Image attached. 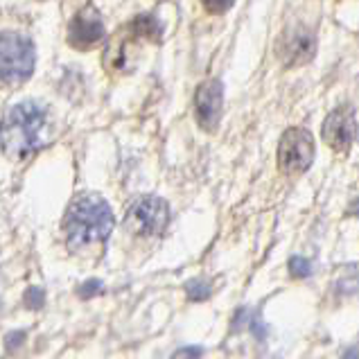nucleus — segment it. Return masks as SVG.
I'll return each mask as SVG.
<instances>
[{"label": "nucleus", "instance_id": "obj_1", "mask_svg": "<svg viewBox=\"0 0 359 359\" xmlns=\"http://www.w3.org/2000/svg\"><path fill=\"white\" fill-rule=\"evenodd\" d=\"M46 111L36 102H20L0 122V147L9 158H27L43 147Z\"/></svg>", "mask_w": 359, "mask_h": 359}, {"label": "nucleus", "instance_id": "obj_2", "mask_svg": "<svg viewBox=\"0 0 359 359\" xmlns=\"http://www.w3.org/2000/svg\"><path fill=\"white\" fill-rule=\"evenodd\" d=\"M114 212L100 194H81L66 210L64 231L73 249L104 242L114 231Z\"/></svg>", "mask_w": 359, "mask_h": 359}, {"label": "nucleus", "instance_id": "obj_3", "mask_svg": "<svg viewBox=\"0 0 359 359\" xmlns=\"http://www.w3.org/2000/svg\"><path fill=\"white\" fill-rule=\"evenodd\" d=\"M34 70L32 41L18 32L0 34V84L20 86Z\"/></svg>", "mask_w": 359, "mask_h": 359}, {"label": "nucleus", "instance_id": "obj_4", "mask_svg": "<svg viewBox=\"0 0 359 359\" xmlns=\"http://www.w3.org/2000/svg\"><path fill=\"white\" fill-rule=\"evenodd\" d=\"M314 161L312 133L303 127H292L283 133L278 147V168L285 174H301Z\"/></svg>", "mask_w": 359, "mask_h": 359}, {"label": "nucleus", "instance_id": "obj_5", "mask_svg": "<svg viewBox=\"0 0 359 359\" xmlns=\"http://www.w3.org/2000/svg\"><path fill=\"white\" fill-rule=\"evenodd\" d=\"M127 224L133 233L145 235V238L161 235L170 224L168 201H163L161 197H154V194L140 197L138 201L131 203V208L127 212Z\"/></svg>", "mask_w": 359, "mask_h": 359}, {"label": "nucleus", "instance_id": "obj_6", "mask_svg": "<svg viewBox=\"0 0 359 359\" xmlns=\"http://www.w3.org/2000/svg\"><path fill=\"white\" fill-rule=\"evenodd\" d=\"M323 138L334 151L346 154L357 138V120L351 107H339L334 109L323 122Z\"/></svg>", "mask_w": 359, "mask_h": 359}, {"label": "nucleus", "instance_id": "obj_7", "mask_svg": "<svg viewBox=\"0 0 359 359\" xmlns=\"http://www.w3.org/2000/svg\"><path fill=\"white\" fill-rule=\"evenodd\" d=\"M222 102H224V86L219 79H208L197 88L194 95V116L201 129L215 131L222 118Z\"/></svg>", "mask_w": 359, "mask_h": 359}, {"label": "nucleus", "instance_id": "obj_8", "mask_svg": "<svg viewBox=\"0 0 359 359\" xmlns=\"http://www.w3.org/2000/svg\"><path fill=\"white\" fill-rule=\"evenodd\" d=\"M316 53V39L310 29L294 27L287 29L285 36L278 43V57L283 59L285 66H303L307 64Z\"/></svg>", "mask_w": 359, "mask_h": 359}, {"label": "nucleus", "instance_id": "obj_9", "mask_svg": "<svg viewBox=\"0 0 359 359\" xmlns=\"http://www.w3.org/2000/svg\"><path fill=\"white\" fill-rule=\"evenodd\" d=\"M104 36V20L93 7L81 9V12L70 20L68 27V41L77 50H88L97 46Z\"/></svg>", "mask_w": 359, "mask_h": 359}, {"label": "nucleus", "instance_id": "obj_10", "mask_svg": "<svg viewBox=\"0 0 359 359\" xmlns=\"http://www.w3.org/2000/svg\"><path fill=\"white\" fill-rule=\"evenodd\" d=\"M129 29L136 36H147L151 41L161 39V23L156 20V16H151V14H140L138 18H133Z\"/></svg>", "mask_w": 359, "mask_h": 359}, {"label": "nucleus", "instance_id": "obj_11", "mask_svg": "<svg viewBox=\"0 0 359 359\" xmlns=\"http://www.w3.org/2000/svg\"><path fill=\"white\" fill-rule=\"evenodd\" d=\"M337 292L339 294H357L359 292V264L357 266H348L344 276L337 280Z\"/></svg>", "mask_w": 359, "mask_h": 359}, {"label": "nucleus", "instance_id": "obj_12", "mask_svg": "<svg viewBox=\"0 0 359 359\" xmlns=\"http://www.w3.org/2000/svg\"><path fill=\"white\" fill-rule=\"evenodd\" d=\"M210 285L206 283V280H190V283H186V294H188V299L190 301H206V299H210Z\"/></svg>", "mask_w": 359, "mask_h": 359}, {"label": "nucleus", "instance_id": "obj_13", "mask_svg": "<svg viewBox=\"0 0 359 359\" xmlns=\"http://www.w3.org/2000/svg\"><path fill=\"white\" fill-rule=\"evenodd\" d=\"M43 303H46V292L41 290V287H29L25 292V305L29 310H41Z\"/></svg>", "mask_w": 359, "mask_h": 359}, {"label": "nucleus", "instance_id": "obj_14", "mask_svg": "<svg viewBox=\"0 0 359 359\" xmlns=\"http://www.w3.org/2000/svg\"><path fill=\"white\" fill-rule=\"evenodd\" d=\"M290 271H292V276H296V278H305V276L312 273V266L305 258H301V255H294L290 260Z\"/></svg>", "mask_w": 359, "mask_h": 359}, {"label": "nucleus", "instance_id": "obj_15", "mask_svg": "<svg viewBox=\"0 0 359 359\" xmlns=\"http://www.w3.org/2000/svg\"><path fill=\"white\" fill-rule=\"evenodd\" d=\"M104 292V285H102V280H86L84 285H79V290H77V294H79V299H93V296H97V294H102Z\"/></svg>", "mask_w": 359, "mask_h": 359}, {"label": "nucleus", "instance_id": "obj_16", "mask_svg": "<svg viewBox=\"0 0 359 359\" xmlns=\"http://www.w3.org/2000/svg\"><path fill=\"white\" fill-rule=\"evenodd\" d=\"M201 3L210 14H224V12H229V9L233 7L235 0H201Z\"/></svg>", "mask_w": 359, "mask_h": 359}, {"label": "nucleus", "instance_id": "obj_17", "mask_svg": "<svg viewBox=\"0 0 359 359\" xmlns=\"http://www.w3.org/2000/svg\"><path fill=\"white\" fill-rule=\"evenodd\" d=\"M201 355H203V348H199V346H186V348H179V351L172 355V359H199Z\"/></svg>", "mask_w": 359, "mask_h": 359}, {"label": "nucleus", "instance_id": "obj_18", "mask_svg": "<svg viewBox=\"0 0 359 359\" xmlns=\"http://www.w3.org/2000/svg\"><path fill=\"white\" fill-rule=\"evenodd\" d=\"M25 341V332L23 330H14V332H9L5 337V346H7V351H16V348Z\"/></svg>", "mask_w": 359, "mask_h": 359}, {"label": "nucleus", "instance_id": "obj_19", "mask_svg": "<svg viewBox=\"0 0 359 359\" xmlns=\"http://www.w3.org/2000/svg\"><path fill=\"white\" fill-rule=\"evenodd\" d=\"M344 359H359V344L353 346V348H348L346 355H344Z\"/></svg>", "mask_w": 359, "mask_h": 359}]
</instances>
